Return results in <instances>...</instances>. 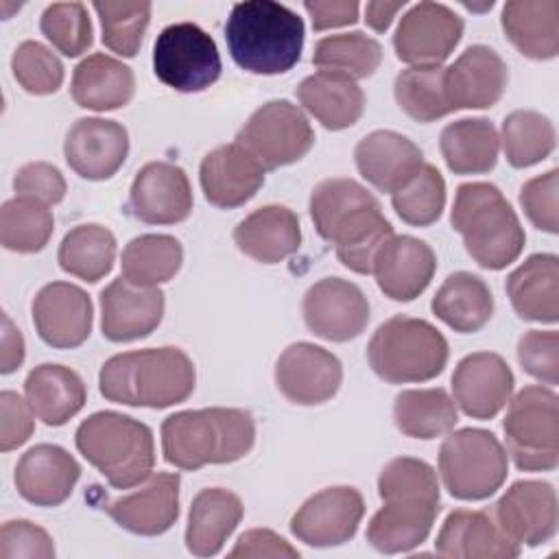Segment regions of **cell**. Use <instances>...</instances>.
<instances>
[{"instance_id": "cell-24", "label": "cell", "mask_w": 559, "mask_h": 559, "mask_svg": "<svg viewBox=\"0 0 559 559\" xmlns=\"http://www.w3.org/2000/svg\"><path fill=\"white\" fill-rule=\"evenodd\" d=\"M437 271V258L428 242L413 236L386 238L373 255L371 273L384 297L413 301L419 297Z\"/></svg>"}, {"instance_id": "cell-9", "label": "cell", "mask_w": 559, "mask_h": 559, "mask_svg": "<svg viewBox=\"0 0 559 559\" xmlns=\"http://www.w3.org/2000/svg\"><path fill=\"white\" fill-rule=\"evenodd\" d=\"M504 443L522 472H550L559 463V400L550 386L531 384L509 402Z\"/></svg>"}, {"instance_id": "cell-34", "label": "cell", "mask_w": 559, "mask_h": 559, "mask_svg": "<svg viewBox=\"0 0 559 559\" xmlns=\"http://www.w3.org/2000/svg\"><path fill=\"white\" fill-rule=\"evenodd\" d=\"M507 39L528 59L546 61L559 55V2L509 0L502 7Z\"/></svg>"}, {"instance_id": "cell-14", "label": "cell", "mask_w": 559, "mask_h": 559, "mask_svg": "<svg viewBox=\"0 0 559 559\" xmlns=\"http://www.w3.org/2000/svg\"><path fill=\"white\" fill-rule=\"evenodd\" d=\"M463 35V20L441 2L411 7L393 35L400 61L411 66H439L450 57Z\"/></svg>"}, {"instance_id": "cell-52", "label": "cell", "mask_w": 559, "mask_h": 559, "mask_svg": "<svg viewBox=\"0 0 559 559\" xmlns=\"http://www.w3.org/2000/svg\"><path fill=\"white\" fill-rule=\"evenodd\" d=\"M52 537L28 520H7L0 528V559H52Z\"/></svg>"}, {"instance_id": "cell-2", "label": "cell", "mask_w": 559, "mask_h": 559, "mask_svg": "<svg viewBox=\"0 0 559 559\" xmlns=\"http://www.w3.org/2000/svg\"><path fill=\"white\" fill-rule=\"evenodd\" d=\"M317 234L336 247V258L354 273L369 275L380 245L393 236L380 201L356 179L330 177L310 194Z\"/></svg>"}, {"instance_id": "cell-15", "label": "cell", "mask_w": 559, "mask_h": 559, "mask_svg": "<svg viewBox=\"0 0 559 559\" xmlns=\"http://www.w3.org/2000/svg\"><path fill=\"white\" fill-rule=\"evenodd\" d=\"M301 312L312 334L334 343L360 336L369 323V301L365 293L354 282L341 277L314 282L304 295Z\"/></svg>"}, {"instance_id": "cell-13", "label": "cell", "mask_w": 559, "mask_h": 559, "mask_svg": "<svg viewBox=\"0 0 559 559\" xmlns=\"http://www.w3.org/2000/svg\"><path fill=\"white\" fill-rule=\"evenodd\" d=\"M365 515V500L356 487L336 485L312 493L290 518V533L314 548L349 542Z\"/></svg>"}, {"instance_id": "cell-56", "label": "cell", "mask_w": 559, "mask_h": 559, "mask_svg": "<svg viewBox=\"0 0 559 559\" xmlns=\"http://www.w3.org/2000/svg\"><path fill=\"white\" fill-rule=\"evenodd\" d=\"M304 9L312 20L314 31H328V28L354 24L358 20L360 4L356 0H332V2L306 0Z\"/></svg>"}, {"instance_id": "cell-27", "label": "cell", "mask_w": 559, "mask_h": 559, "mask_svg": "<svg viewBox=\"0 0 559 559\" xmlns=\"http://www.w3.org/2000/svg\"><path fill=\"white\" fill-rule=\"evenodd\" d=\"M179 483L177 472H157L138 491L111 500L105 511L129 533L162 535L179 518Z\"/></svg>"}, {"instance_id": "cell-43", "label": "cell", "mask_w": 559, "mask_h": 559, "mask_svg": "<svg viewBox=\"0 0 559 559\" xmlns=\"http://www.w3.org/2000/svg\"><path fill=\"white\" fill-rule=\"evenodd\" d=\"M380 61L382 46L360 31L321 37L314 44L312 52V63L317 68H321L323 72L343 74L352 81L371 76L378 70Z\"/></svg>"}, {"instance_id": "cell-10", "label": "cell", "mask_w": 559, "mask_h": 559, "mask_svg": "<svg viewBox=\"0 0 559 559\" xmlns=\"http://www.w3.org/2000/svg\"><path fill=\"white\" fill-rule=\"evenodd\" d=\"M509 472V456L498 437L483 428H461L445 437L439 450V474L456 500L493 496Z\"/></svg>"}, {"instance_id": "cell-45", "label": "cell", "mask_w": 559, "mask_h": 559, "mask_svg": "<svg viewBox=\"0 0 559 559\" xmlns=\"http://www.w3.org/2000/svg\"><path fill=\"white\" fill-rule=\"evenodd\" d=\"M502 148L513 168H528L555 148L552 122L533 109H515L502 120Z\"/></svg>"}, {"instance_id": "cell-42", "label": "cell", "mask_w": 559, "mask_h": 559, "mask_svg": "<svg viewBox=\"0 0 559 559\" xmlns=\"http://www.w3.org/2000/svg\"><path fill=\"white\" fill-rule=\"evenodd\" d=\"M55 229L50 205L26 194L4 201L0 210V242L15 253L41 251Z\"/></svg>"}, {"instance_id": "cell-17", "label": "cell", "mask_w": 559, "mask_h": 559, "mask_svg": "<svg viewBox=\"0 0 559 559\" xmlns=\"http://www.w3.org/2000/svg\"><path fill=\"white\" fill-rule=\"evenodd\" d=\"M341 382V360L314 343H293L275 362V384L293 404H323L336 395Z\"/></svg>"}, {"instance_id": "cell-54", "label": "cell", "mask_w": 559, "mask_h": 559, "mask_svg": "<svg viewBox=\"0 0 559 559\" xmlns=\"http://www.w3.org/2000/svg\"><path fill=\"white\" fill-rule=\"evenodd\" d=\"M33 408L15 391L0 393V450L9 452L28 441L35 430Z\"/></svg>"}, {"instance_id": "cell-57", "label": "cell", "mask_w": 559, "mask_h": 559, "mask_svg": "<svg viewBox=\"0 0 559 559\" xmlns=\"http://www.w3.org/2000/svg\"><path fill=\"white\" fill-rule=\"evenodd\" d=\"M24 362V338L15 323L2 312V354H0V371L13 373Z\"/></svg>"}, {"instance_id": "cell-12", "label": "cell", "mask_w": 559, "mask_h": 559, "mask_svg": "<svg viewBox=\"0 0 559 559\" xmlns=\"http://www.w3.org/2000/svg\"><path fill=\"white\" fill-rule=\"evenodd\" d=\"M264 170L299 162L314 144V131L306 114L286 98L258 107L236 135Z\"/></svg>"}, {"instance_id": "cell-5", "label": "cell", "mask_w": 559, "mask_h": 559, "mask_svg": "<svg viewBox=\"0 0 559 559\" xmlns=\"http://www.w3.org/2000/svg\"><path fill=\"white\" fill-rule=\"evenodd\" d=\"M255 441V424L242 408L179 411L162 421V452L179 469L234 463L247 456Z\"/></svg>"}, {"instance_id": "cell-16", "label": "cell", "mask_w": 559, "mask_h": 559, "mask_svg": "<svg viewBox=\"0 0 559 559\" xmlns=\"http://www.w3.org/2000/svg\"><path fill=\"white\" fill-rule=\"evenodd\" d=\"M493 520L520 546L546 544L557 533V493L546 480H518L493 504Z\"/></svg>"}, {"instance_id": "cell-26", "label": "cell", "mask_w": 559, "mask_h": 559, "mask_svg": "<svg viewBox=\"0 0 559 559\" xmlns=\"http://www.w3.org/2000/svg\"><path fill=\"white\" fill-rule=\"evenodd\" d=\"M81 476L76 459L55 443L28 448L15 465V489L35 507H57L66 502Z\"/></svg>"}, {"instance_id": "cell-31", "label": "cell", "mask_w": 559, "mask_h": 559, "mask_svg": "<svg viewBox=\"0 0 559 559\" xmlns=\"http://www.w3.org/2000/svg\"><path fill=\"white\" fill-rule=\"evenodd\" d=\"M507 295L524 321L555 323L559 319V258L533 253L507 277Z\"/></svg>"}, {"instance_id": "cell-49", "label": "cell", "mask_w": 559, "mask_h": 559, "mask_svg": "<svg viewBox=\"0 0 559 559\" xmlns=\"http://www.w3.org/2000/svg\"><path fill=\"white\" fill-rule=\"evenodd\" d=\"M13 79L22 90L35 96L55 94L63 83L61 59L39 41H22L11 57Z\"/></svg>"}, {"instance_id": "cell-32", "label": "cell", "mask_w": 559, "mask_h": 559, "mask_svg": "<svg viewBox=\"0 0 559 559\" xmlns=\"http://www.w3.org/2000/svg\"><path fill=\"white\" fill-rule=\"evenodd\" d=\"M245 507L240 498L223 487L201 489L190 504L186 548L197 557L216 555L240 524Z\"/></svg>"}, {"instance_id": "cell-36", "label": "cell", "mask_w": 559, "mask_h": 559, "mask_svg": "<svg viewBox=\"0 0 559 559\" xmlns=\"http://www.w3.org/2000/svg\"><path fill=\"white\" fill-rule=\"evenodd\" d=\"M297 98L301 107L330 131L356 124L365 111V94L360 85L343 74L323 70L299 83Z\"/></svg>"}, {"instance_id": "cell-23", "label": "cell", "mask_w": 559, "mask_h": 559, "mask_svg": "<svg viewBox=\"0 0 559 559\" xmlns=\"http://www.w3.org/2000/svg\"><path fill=\"white\" fill-rule=\"evenodd\" d=\"M507 81V63L493 48L483 44L465 48L443 74L445 98L452 111L493 107L504 94Z\"/></svg>"}, {"instance_id": "cell-25", "label": "cell", "mask_w": 559, "mask_h": 559, "mask_svg": "<svg viewBox=\"0 0 559 559\" xmlns=\"http://www.w3.org/2000/svg\"><path fill=\"white\" fill-rule=\"evenodd\" d=\"M199 181L207 203L231 210L255 197L264 183V168L245 146L229 142L201 159Z\"/></svg>"}, {"instance_id": "cell-38", "label": "cell", "mask_w": 559, "mask_h": 559, "mask_svg": "<svg viewBox=\"0 0 559 559\" xmlns=\"http://www.w3.org/2000/svg\"><path fill=\"white\" fill-rule=\"evenodd\" d=\"M439 148L454 175H480L496 166L500 138L491 120L461 118L443 127Z\"/></svg>"}, {"instance_id": "cell-1", "label": "cell", "mask_w": 559, "mask_h": 559, "mask_svg": "<svg viewBox=\"0 0 559 559\" xmlns=\"http://www.w3.org/2000/svg\"><path fill=\"white\" fill-rule=\"evenodd\" d=\"M378 493L384 504L367 524V542L384 555L426 542L441 509L435 469L421 459H391L378 476Z\"/></svg>"}, {"instance_id": "cell-33", "label": "cell", "mask_w": 559, "mask_h": 559, "mask_svg": "<svg viewBox=\"0 0 559 559\" xmlns=\"http://www.w3.org/2000/svg\"><path fill=\"white\" fill-rule=\"evenodd\" d=\"M133 70L105 52L85 57L72 72L70 94L83 109L111 111L124 107L133 98Z\"/></svg>"}, {"instance_id": "cell-29", "label": "cell", "mask_w": 559, "mask_h": 559, "mask_svg": "<svg viewBox=\"0 0 559 559\" xmlns=\"http://www.w3.org/2000/svg\"><path fill=\"white\" fill-rule=\"evenodd\" d=\"M435 550L454 559H513L520 544L511 542L487 511L454 509L437 535Z\"/></svg>"}, {"instance_id": "cell-55", "label": "cell", "mask_w": 559, "mask_h": 559, "mask_svg": "<svg viewBox=\"0 0 559 559\" xmlns=\"http://www.w3.org/2000/svg\"><path fill=\"white\" fill-rule=\"evenodd\" d=\"M229 557H299V550L293 548L282 535L271 528H251L242 533L236 546L229 550Z\"/></svg>"}, {"instance_id": "cell-37", "label": "cell", "mask_w": 559, "mask_h": 559, "mask_svg": "<svg viewBox=\"0 0 559 559\" xmlns=\"http://www.w3.org/2000/svg\"><path fill=\"white\" fill-rule=\"evenodd\" d=\"M437 319L461 334L478 332L493 314V295L483 277L456 271L445 277L430 304Z\"/></svg>"}, {"instance_id": "cell-44", "label": "cell", "mask_w": 559, "mask_h": 559, "mask_svg": "<svg viewBox=\"0 0 559 559\" xmlns=\"http://www.w3.org/2000/svg\"><path fill=\"white\" fill-rule=\"evenodd\" d=\"M445 68L441 66H413L395 76V100L406 116L417 122H435L452 114L445 87Z\"/></svg>"}, {"instance_id": "cell-3", "label": "cell", "mask_w": 559, "mask_h": 559, "mask_svg": "<svg viewBox=\"0 0 559 559\" xmlns=\"http://www.w3.org/2000/svg\"><path fill=\"white\" fill-rule=\"evenodd\" d=\"M197 382L194 362L179 347H146L107 358L98 373L100 395L116 404L166 408L186 402Z\"/></svg>"}, {"instance_id": "cell-41", "label": "cell", "mask_w": 559, "mask_h": 559, "mask_svg": "<svg viewBox=\"0 0 559 559\" xmlns=\"http://www.w3.org/2000/svg\"><path fill=\"white\" fill-rule=\"evenodd\" d=\"M183 249L175 236L142 234L131 238L120 258L122 277L138 286H157L175 277L181 269Z\"/></svg>"}, {"instance_id": "cell-46", "label": "cell", "mask_w": 559, "mask_h": 559, "mask_svg": "<svg viewBox=\"0 0 559 559\" xmlns=\"http://www.w3.org/2000/svg\"><path fill=\"white\" fill-rule=\"evenodd\" d=\"M94 11L100 17L103 44L120 57H135L151 22V2H94Z\"/></svg>"}, {"instance_id": "cell-22", "label": "cell", "mask_w": 559, "mask_h": 559, "mask_svg": "<svg viewBox=\"0 0 559 559\" xmlns=\"http://www.w3.org/2000/svg\"><path fill=\"white\" fill-rule=\"evenodd\" d=\"M164 317V293L138 286L122 275L100 290V330L107 341L127 343L148 336Z\"/></svg>"}, {"instance_id": "cell-18", "label": "cell", "mask_w": 559, "mask_h": 559, "mask_svg": "<svg viewBox=\"0 0 559 559\" xmlns=\"http://www.w3.org/2000/svg\"><path fill=\"white\" fill-rule=\"evenodd\" d=\"M129 212L148 225H175L192 212V188L181 166L170 162L144 164L129 190Z\"/></svg>"}, {"instance_id": "cell-20", "label": "cell", "mask_w": 559, "mask_h": 559, "mask_svg": "<svg viewBox=\"0 0 559 559\" xmlns=\"http://www.w3.org/2000/svg\"><path fill=\"white\" fill-rule=\"evenodd\" d=\"M63 155L79 177L103 181L114 177L124 164L129 133L116 120L79 118L66 133Z\"/></svg>"}, {"instance_id": "cell-30", "label": "cell", "mask_w": 559, "mask_h": 559, "mask_svg": "<svg viewBox=\"0 0 559 559\" xmlns=\"http://www.w3.org/2000/svg\"><path fill=\"white\" fill-rule=\"evenodd\" d=\"M234 242L251 260L277 264L301 245L299 216L286 205L258 207L236 225Z\"/></svg>"}, {"instance_id": "cell-7", "label": "cell", "mask_w": 559, "mask_h": 559, "mask_svg": "<svg viewBox=\"0 0 559 559\" xmlns=\"http://www.w3.org/2000/svg\"><path fill=\"white\" fill-rule=\"evenodd\" d=\"M74 443L83 459L116 489L144 483L155 465L151 428L116 411H98L83 419L76 428Z\"/></svg>"}, {"instance_id": "cell-4", "label": "cell", "mask_w": 559, "mask_h": 559, "mask_svg": "<svg viewBox=\"0 0 559 559\" xmlns=\"http://www.w3.org/2000/svg\"><path fill=\"white\" fill-rule=\"evenodd\" d=\"M304 20L273 0L236 2L225 22V41L234 63L251 74H284L301 57Z\"/></svg>"}, {"instance_id": "cell-48", "label": "cell", "mask_w": 559, "mask_h": 559, "mask_svg": "<svg viewBox=\"0 0 559 559\" xmlns=\"http://www.w3.org/2000/svg\"><path fill=\"white\" fill-rule=\"evenodd\" d=\"M39 28L66 57L83 55L94 41L92 20L83 2H52L44 9Z\"/></svg>"}, {"instance_id": "cell-19", "label": "cell", "mask_w": 559, "mask_h": 559, "mask_svg": "<svg viewBox=\"0 0 559 559\" xmlns=\"http://www.w3.org/2000/svg\"><path fill=\"white\" fill-rule=\"evenodd\" d=\"M513 371L493 352H474L459 360L452 373L454 404L474 419L496 417L513 393Z\"/></svg>"}, {"instance_id": "cell-51", "label": "cell", "mask_w": 559, "mask_h": 559, "mask_svg": "<svg viewBox=\"0 0 559 559\" xmlns=\"http://www.w3.org/2000/svg\"><path fill=\"white\" fill-rule=\"evenodd\" d=\"M522 369L548 386L559 382V334L555 330H528L518 341Z\"/></svg>"}, {"instance_id": "cell-6", "label": "cell", "mask_w": 559, "mask_h": 559, "mask_svg": "<svg viewBox=\"0 0 559 559\" xmlns=\"http://www.w3.org/2000/svg\"><path fill=\"white\" fill-rule=\"evenodd\" d=\"M450 223L476 264L500 271L524 249V227L498 186L469 181L456 188Z\"/></svg>"}, {"instance_id": "cell-40", "label": "cell", "mask_w": 559, "mask_h": 559, "mask_svg": "<svg viewBox=\"0 0 559 559\" xmlns=\"http://www.w3.org/2000/svg\"><path fill=\"white\" fill-rule=\"evenodd\" d=\"M57 260L66 273L94 284L114 266L116 236L98 223L76 225L63 236Z\"/></svg>"}, {"instance_id": "cell-39", "label": "cell", "mask_w": 559, "mask_h": 559, "mask_svg": "<svg viewBox=\"0 0 559 559\" xmlns=\"http://www.w3.org/2000/svg\"><path fill=\"white\" fill-rule=\"evenodd\" d=\"M393 419L400 432L413 439H437L459 421L454 400L441 389H408L397 393Z\"/></svg>"}, {"instance_id": "cell-28", "label": "cell", "mask_w": 559, "mask_h": 559, "mask_svg": "<svg viewBox=\"0 0 559 559\" xmlns=\"http://www.w3.org/2000/svg\"><path fill=\"white\" fill-rule=\"evenodd\" d=\"M354 159L358 173L380 192H397L426 164L421 148L402 133L378 129L365 135L356 148Z\"/></svg>"}, {"instance_id": "cell-21", "label": "cell", "mask_w": 559, "mask_h": 559, "mask_svg": "<svg viewBox=\"0 0 559 559\" xmlns=\"http://www.w3.org/2000/svg\"><path fill=\"white\" fill-rule=\"evenodd\" d=\"M33 323L39 338L57 349H72L92 332V301L70 282H50L33 299Z\"/></svg>"}, {"instance_id": "cell-11", "label": "cell", "mask_w": 559, "mask_h": 559, "mask_svg": "<svg viewBox=\"0 0 559 559\" xmlns=\"http://www.w3.org/2000/svg\"><path fill=\"white\" fill-rule=\"evenodd\" d=\"M221 70L216 41L199 24L175 22L153 44V72L177 92H203L218 81Z\"/></svg>"}, {"instance_id": "cell-53", "label": "cell", "mask_w": 559, "mask_h": 559, "mask_svg": "<svg viewBox=\"0 0 559 559\" xmlns=\"http://www.w3.org/2000/svg\"><path fill=\"white\" fill-rule=\"evenodd\" d=\"M13 188L17 194L35 197L48 205H55L66 197V179L61 170L48 162H28L20 166L13 177Z\"/></svg>"}, {"instance_id": "cell-35", "label": "cell", "mask_w": 559, "mask_h": 559, "mask_svg": "<svg viewBox=\"0 0 559 559\" xmlns=\"http://www.w3.org/2000/svg\"><path fill=\"white\" fill-rule=\"evenodd\" d=\"M24 393L35 417L46 426H63L85 406L87 400L81 376L70 367L52 362H44L28 371Z\"/></svg>"}, {"instance_id": "cell-50", "label": "cell", "mask_w": 559, "mask_h": 559, "mask_svg": "<svg viewBox=\"0 0 559 559\" xmlns=\"http://www.w3.org/2000/svg\"><path fill=\"white\" fill-rule=\"evenodd\" d=\"M559 170L550 168L544 175L528 179L520 188V205L526 218L546 234L559 231V210H557Z\"/></svg>"}, {"instance_id": "cell-8", "label": "cell", "mask_w": 559, "mask_h": 559, "mask_svg": "<svg viewBox=\"0 0 559 559\" xmlns=\"http://www.w3.org/2000/svg\"><path fill=\"white\" fill-rule=\"evenodd\" d=\"M448 356L445 336L432 323L406 314L380 323L367 345L369 367L391 384L432 380L443 371Z\"/></svg>"}, {"instance_id": "cell-58", "label": "cell", "mask_w": 559, "mask_h": 559, "mask_svg": "<svg viewBox=\"0 0 559 559\" xmlns=\"http://www.w3.org/2000/svg\"><path fill=\"white\" fill-rule=\"evenodd\" d=\"M404 4H406L404 0H400V2H367V7H365V15L367 17L365 20H367V24L373 31L382 33V31H386L391 26L395 13L402 11Z\"/></svg>"}, {"instance_id": "cell-47", "label": "cell", "mask_w": 559, "mask_h": 559, "mask_svg": "<svg viewBox=\"0 0 559 559\" xmlns=\"http://www.w3.org/2000/svg\"><path fill=\"white\" fill-rule=\"evenodd\" d=\"M391 203L404 223L413 227L432 225L445 205V181L432 164H424L406 186L391 194Z\"/></svg>"}]
</instances>
